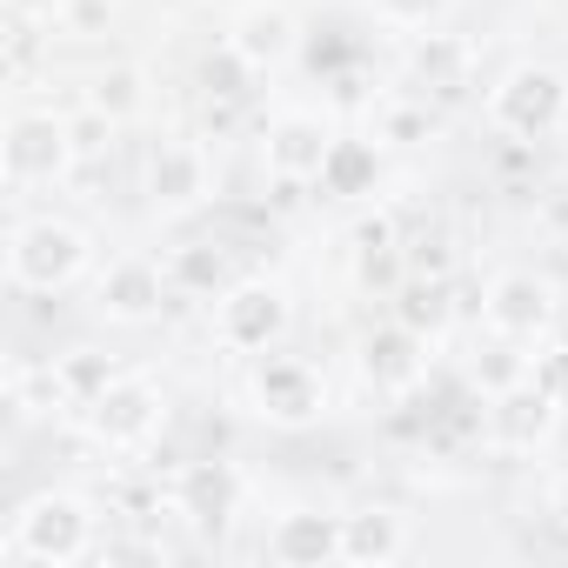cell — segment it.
Instances as JSON below:
<instances>
[{
    "mask_svg": "<svg viewBox=\"0 0 568 568\" xmlns=\"http://www.w3.org/2000/svg\"><path fill=\"white\" fill-rule=\"evenodd\" d=\"M81 267H88V234L74 221L41 214V221H21L8 241V281L21 295H61Z\"/></svg>",
    "mask_w": 568,
    "mask_h": 568,
    "instance_id": "obj_1",
    "label": "cell"
},
{
    "mask_svg": "<svg viewBox=\"0 0 568 568\" xmlns=\"http://www.w3.org/2000/svg\"><path fill=\"white\" fill-rule=\"evenodd\" d=\"M88 541H94V515H88V501H74V495H34L21 515H14V555L21 561H41V568H68V561H81L88 555Z\"/></svg>",
    "mask_w": 568,
    "mask_h": 568,
    "instance_id": "obj_2",
    "label": "cell"
},
{
    "mask_svg": "<svg viewBox=\"0 0 568 568\" xmlns=\"http://www.w3.org/2000/svg\"><path fill=\"white\" fill-rule=\"evenodd\" d=\"M74 161H81V154H74V134H68L61 114L28 108V114L8 121V141H0V168H8L14 187H48V181H61Z\"/></svg>",
    "mask_w": 568,
    "mask_h": 568,
    "instance_id": "obj_3",
    "label": "cell"
},
{
    "mask_svg": "<svg viewBox=\"0 0 568 568\" xmlns=\"http://www.w3.org/2000/svg\"><path fill=\"white\" fill-rule=\"evenodd\" d=\"M288 295L274 288V281H234L214 308V335L234 348V355H267L281 335H288Z\"/></svg>",
    "mask_w": 568,
    "mask_h": 568,
    "instance_id": "obj_4",
    "label": "cell"
},
{
    "mask_svg": "<svg viewBox=\"0 0 568 568\" xmlns=\"http://www.w3.org/2000/svg\"><path fill=\"white\" fill-rule=\"evenodd\" d=\"M561 108H568V81H561L555 68H515V74L488 94V121H495L501 134H515V141L548 134V128L561 121Z\"/></svg>",
    "mask_w": 568,
    "mask_h": 568,
    "instance_id": "obj_5",
    "label": "cell"
},
{
    "mask_svg": "<svg viewBox=\"0 0 568 568\" xmlns=\"http://www.w3.org/2000/svg\"><path fill=\"white\" fill-rule=\"evenodd\" d=\"M161 422H168V402L134 375H114L108 395L88 402V428H94L101 448H141V442L161 435Z\"/></svg>",
    "mask_w": 568,
    "mask_h": 568,
    "instance_id": "obj_6",
    "label": "cell"
},
{
    "mask_svg": "<svg viewBox=\"0 0 568 568\" xmlns=\"http://www.w3.org/2000/svg\"><path fill=\"white\" fill-rule=\"evenodd\" d=\"M247 395H254V408H261L267 422H281V428L315 422V415H322V402H328V388H322L315 362H302V355H261V368H254Z\"/></svg>",
    "mask_w": 568,
    "mask_h": 568,
    "instance_id": "obj_7",
    "label": "cell"
},
{
    "mask_svg": "<svg viewBox=\"0 0 568 568\" xmlns=\"http://www.w3.org/2000/svg\"><path fill=\"white\" fill-rule=\"evenodd\" d=\"M481 315H488L495 335H508V342H535V335L555 322V288H548L535 267H508V274H495V288H488Z\"/></svg>",
    "mask_w": 568,
    "mask_h": 568,
    "instance_id": "obj_8",
    "label": "cell"
},
{
    "mask_svg": "<svg viewBox=\"0 0 568 568\" xmlns=\"http://www.w3.org/2000/svg\"><path fill=\"white\" fill-rule=\"evenodd\" d=\"M261 154H267V174L274 181H322V168L335 154V134H328L322 114H281L267 128V148Z\"/></svg>",
    "mask_w": 568,
    "mask_h": 568,
    "instance_id": "obj_9",
    "label": "cell"
},
{
    "mask_svg": "<svg viewBox=\"0 0 568 568\" xmlns=\"http://www.w3.org/2000/svg\"><path fill=\"white\" fill-rule=\"evenodd\" d=\"M148 201L161 214H187L207 201V154L201 141H161L148 161Z\"/></svg>",
    "mask_w": 568,
    "mask_h": 568,
    "instance_id": "obj_10",
    "label": "cell"
},
{
    "mask_svg": "<svg viewBox=\"0 0 568 568\" xmlns=\"http://www.w3.org/2000/svg\"><path fill=\"white\" fill-rule=\"evenodd\" d=\"M168 295H174V281L154 261H114L101 274V315L108 322H154Z\"/></svg>",
    "mask_w": 568,
    "mask_h": 568,
    "instance_id": "obj_11",
    "label": "cell"
},
{
    "mask_svg": "<svg viewBox=\"0 0 568 568\" xmlns=\"http://www.w3.org/2000/svg\"><path fill=\"white\" fill-rule=\"evenodd\" d=\"M295 41H302V21L288 14V8H241L234 14V34H227V48L247 61V68H281L295 54Z\"/></svg>",
    "mask_w": 568,
    "mask_h": 568,
    "instance_id": "obj_12",
    "label": "cell"
},
{
    "mask_svg": "<svg viewBox=\"0 0 568 568\" xmlns=\"http://www.w3.org/2000/svg\"><path fill=\"white\" fill-rule=\"evenodd\" d=\"M362 375H368V388H382V395L415 388V382H422V335H415L408 322H388L382 335L362 342Z\"/></svg>",
    "mask_w": 568,
    "mask_h": 568,
    "instance_id": "obj_13",
    "label": "cell"
},
{
    "mask_svg": "<svg viewBox=\"0 0 568 568\" xmlns=\"http://www.w3.org/2000/svg\"><path fill=\"white\" fill-rule=\"evenodd\" d=\"M267 555L281 568H308V561H342V521L335 515H281L267 535Z\"/></svg>",
    "mask_w": 568,
    "mask_h": 568,
    "instance_id": "obj_14",
    "label": "cell"
},
{
    "mask_svg": "<svg viewBox=\"0 0 568 568\" xmlns=\"http://www.w3.org/2000/svg\"><path fill=\"white\" fill-rule=\"evenodd\" d=\"M408 548V528L395 508H362V515H342V561H395Z\"/></svg>",
    "mask_w": 568,
    "mask_h": 568,
    "instance_id": "obj_15",
    "label": "cell"
},
{
    "mask_svg": "<svg viewBox=\"0 0 568 568\" xmlns=\"http://www.w3.org/2000/svg\"><path fill=\"white\" fill-rule=\"evenodd\" d=\"M495 428H501L515 448L541 442V435L555 428V395H548V388H535V382L508 388V395H501V408H495Z\"/></svg>",
    "mask_w": 568,
    "mask_h": 568,
    "instance_id": "obj_16",
    "label": "cell"
},
{
    "mask_svg": "<svg viewBox=\"0 0 568 568\" xmlns=\"http://www.w3.org/2000/svg\"><path fill=\"white\" fill-rule=\"evenodd\" d=\"M174 501H181L187 521H221V515L234 508V468H227V462H214V468H187L181 488H174Z\"/></svg>",
    "mask_w": 568,
    "mask_h": 568,
    "instance_id": "obj_17",
    "label": "cell"
},
{
    "mask_svg": "<svg viewBox=\"0 0 568 568\" xmlns=\"http://www.w3.org/2000/svg\"><path fill=\"white\" fill-rule=\"evenodd\" d=\"M174 295H227V254L221 247H181L168 261Z\"/></svg>",
    "mask_w": 568,
    "mask_h": 568,
    "instance_id": "obj_18",
    "label": "cell"
},
{
    "mask_svg": "<svg viewBox=\"0 0 568 568\" xmlns=\"http://www.w3.org/2000/svg\"><path fill=\"white\" fill-rule=\"evenodd\" d=\"M8 402H14V415H61V408H74L61 368H14Z\"/></svg>",
    "mask_w": 568,
    "mask_h": 568,
    "instance_id": "obj_19",
    "label": "cell"
},
{
    "mask_svg": "<svg viewBox=\"0 0 568 568\" xmlns=\"http://www.w3.org/2000/svg\"><path fill=\"white\" fill-rule=\"evenodd\" d=\"M408 68H415V81H428V88H462V68H468V48H462L455 34H428V41H415V54H408Z\"/></svg>",
    "mask_w": 568,
    "mask_h": 568,
    "instance_id": "obj_20",
    "label": "cell"
},
{
    "mask_svg": "<svg viewBox=\"0 0 568 568\" xmlns=\"http://www.w3.org/2000/svg\"><path fill=\"white\" fill-rule=\"evenodd\" d=\"M448 281H428V274H415V288H408V302H402V322L428 342V335H442L448 328Z\"/></svg>",
    "mask_w": 568,
    "mask_h": 568,
    "instance_id": "obj_21",
    "label": "cell"
},
{
    "mask_svg": "<svg viewBox=\"0 0 568 568\" xmlns=\"http://www.w3.org/2000/svg\"><path fill=\"white\" fill-rule=\"evenodd\" d=\"M88 101H94L101 114H114V121H134V114H141V101H148L141 68H108V74L88 88Z\"/></svg>",
    "mask_w": 568,
    "mask_h": 568,
    "instance_id": "obj_22",
    "label": "cell"
},
{
    "mask_svg": "<svg viewBox=\"0 0 568 568\" xmlns=\"http://www.w3.org/2000/svg\"><path fill=\"white\" fill-rule=\"evenodd\" d=\"M54 368H61V382H68L74 408H88V402H94V395H108V382H114V362H108V355H94V348H74V355H61Z\"/></svg>",
    "mask_w": 568,
    "mask_h": 568,
    "instance_id": "obj_23",
    "label": "cell"
},
{
    "mask_svg": "<svg viewBox=\"0 0 568 568\" xmlns=\"http://www.w3.org/2000/svg\"><path fill=\"white\" fill-rule=\"evenodd\" d=\"M375 174V148L368 141H335L328 168H322V187L328 194H362V181Z\"/></svg>",
    "mask_w": 568,
    "mask_h": 568,
    "instance_id": "obj_24",
    "label": "cell"
},
{
    "mask_svg": "<svg viewBox=\"0 0 568 568\" xmlns=\"http://www.w3.org/2000/svg\"><path fill=\"white\" fill-rule=\"evenodd\" d=\"M68 134H74V154H81V161H94V154H108V148H114L121 121H114V114H101L94 101H81V108L68 114Z\"/></svg>",
    "mask_w": 568,
    "mask_h": 568,
    "instance_id": "obj_25",
    "label": "cell"
},
{
    "mask_svg": "<svg viewBox=\"0 0 568 568\" xmlns=\"http://www.w3.org/2000/svg\"><path fill=\"white\" fill-rule=\"evenodd\" d=\"M521 382H528V362H521V355H515V342L501 335V342H495V348L475 362V388H488V395H508V388H521Z\"/></svg>",
    "mask_w": 568,
    "mask_h": 568,
    "instance_id": "obj_26",
    "label": "cell"
},
{
    "mask_svg": "<svg viewBox=\"0 0 568 568\" xmlns=\"http://www.w3.org/2000/svg\"><path fill=\"white\" fill-rule=\"evenodd\" d=\"M108 21H114V0H68L54 28L74 41H94V34H108Z\"/></svg>",
    "mask_w": 568,
    "mask_h": 568,
    "instance_id": "obj_27",
    "label": "cell"
},
{
    "mask_svg": "<svg viewBox=\"0 0 568 568\" xmlns=\"http://www.w3.org/2000/svg\"><path fill=\"white\" fill-rule=\"evenodd\" d=\"M428 134H435L428 108H388V121H382V141H428Z\"/></svg>",
    "mask_w": 568,
    "mask_h": 568,
    "instance_id": "obj_28",
    "label": "cell"
},
{
    "mask_svg": "<svg viewBox=\"0 0 568 568\" xmlns=\"http://www.w3.org/2000/svg\"><path fill=\"white\" fill-rule=\"evenodd\" d=\"M375 8H382L395 28H428V21L448 8V0H375Z\"/></svg>",
    "mask_w": 568,
    "mask_h": 568,
    "instance_id": "obj_29",
    "label": "cell"
},
{
    "mask_svg": "<svg viewBox=\"0 0 568 568\" xmlns=\"http://www.w3.org/2000/svg\"><path fill=\"white\" fill-rule=\"evenodd\" d=\"M61 8H68V0H8V14H14V21H41V28H54Z\"/></svg>",
    "mask_w": 568,
    "mask_h": 568,
    "instance_id": "obj_30",
    "label": "cell"
},
{
    "mask_svg": "<svg viewBox=\"0 0 568 568\" xmlns=\"http://www.w3.org/2000/svg\"><path fill=\"white\" fill-rule=\"evenodd\" d=\"M388 241H395L388 214H375V221H355V254H362V247H388Z\"/></svg>",
    "mask_w": 568,
    "mask_h": 568,
    "instance_id": "obj_31",
    "label": "cell"
},
{
    "mask_svg": "<svg viewBox=\"0 0 568 568\" xmlns=\"http://www.w3.org/2000/svg\"><path fill=\"white\" fill-rule=\"evenodd\" d=\"M555 508H561V515H568V481H561V495H555Z\"/></svg>",
    "mask_w": 568,
    "mask_h": 568,
    "instance_id": "obj_32",
    "label": "cell"
}]
</instances>
